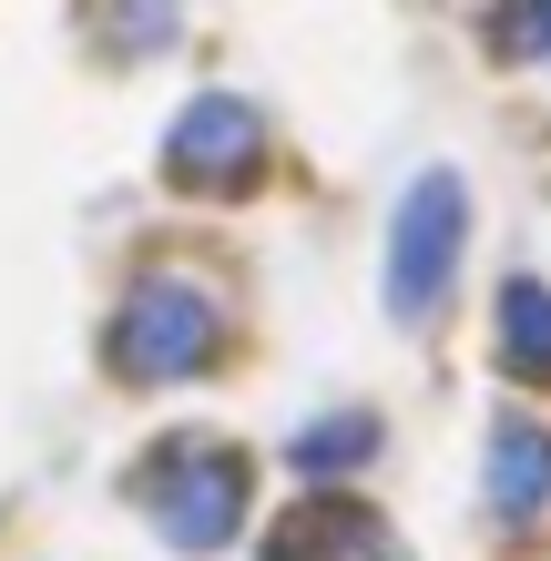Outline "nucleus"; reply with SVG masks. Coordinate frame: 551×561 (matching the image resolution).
Returning <instances> with one entry per match:
<instances>
[{
  "label": "nucleus",
  "instance_id": "nucleus-1",
  "mask_svg": "<svg viewBox=\"0 0 551 561\" xmlns=\"http://www.w3.org/2000/svg\"><path fill=\"white\" fill-rule=\"evenodd\" d=\"M134 511L164 531V551H225L245 531V511H255V470H245V449L236 439H215V428H174V439H153L134 459Z\"/></svg>",
  "mask_w": 551,
  "mask_h": 561
},
{
  "label": "nucleus",
  "instance_id": "nucleus-2",
  "mask_svg": "<svg viewBox=\"0 0 551 561\" xmlns=\"http://www.w3.org/2000/svg\"><path fill=\"white\" fill-rule=\"evenodd\" d=\"M225 357V307L215 286L194 276H134L113 296V327H103V368L123 388H174V378H205Z\"/></svg>",
  "mask_w": 551,
  "mask_h": 561
},
{
  "label": "nucleus",
  "instance_id": "nucleus-3",
  "mask_svg": "<svg viewBox=\"0 0 551 561\" xmlns=\"http://www.w3.org/2000/svg\"><path fill=\"white\" fill-rule=\"evenodd\" d=\"M460 255H470V184L449 174V163H429V174H409L399 215H388V317L399 327H429L449 307V286H460Z\"/></svg>",
  "mask_w": 551,
  "mask_h": 561
},
{
  "label": "nucleus",
  "instance_id": "nucleus-4",
  "mask_svg": "<svg viewBox=\"0 0 551 561\" xmlns=\"http://www.w3.org/2000/svg\"><path fill=\"white\" fill-rule=\"evenodd\" d=\"M164 184L174 194H255L266 184V113L245 92H194L164 123Z\"/></svg>",
  "mask_w": 551,
  "mask_h": 561
},
{
  "label": "nucleus",
  "instance_id": "nucleus-5",
  "mask_svg": "<svg viewBox=\"0 0 551 561\" xmlns=\"http://www.w3.org/2000/svg\"><path fill=\"white\" fill-rule=\"evenodd\" d=\"M480 501L510 531L551 511V428L541 419H491V439H480Z\"/></svg>",
  "mask_w": 551,
  "mask_h": 561
},
{
  "label": "nucleus",
  "instance_id": "nucleus-6",
  "mask_svg": "<svg viewBox=\"0 0 551 561\" xmlns=\"http://www.w3.org/2000/svg\"><path fill=\"white\" fill-rule=\"evenodd\" d=\"M491 357H501V378L551 388V286L541 276H501V296H491Z\"/></svg>",
  "mask_w": 551,
  "mask_h": 561
},
{
  "label": "nucleus",
  "instance_id": "nucleus-7",
  "mask_svg": "<svg viewBox=\"0 0 551 561\" xmlns=\"http://www.w3.org/2000/svg\"><path fill=\"white\" fill-rule=\"evenodd\" d=\"M378 459V419L368 409H328V419H307L297 439H286V470L317 480V490H337V480H358Z\"/></svg>",
  "mask_w": 551,
  "mask_h": 561
},
{
  "label": "nucleus",
  "instance_id": "nucleus-8",
  "mask_svg": "<svg viewBox=\"0 0 551 561\" xmlns=\"http://www.w3.org/2000/svg\"><path fill=\"white\" fill-rule=\"evenodd\" d=\"M501 51L510 61H551V0H501Z\"/></svg>",
  "mask_w": 551,
  "mask_h": 561
}]
</instances>
